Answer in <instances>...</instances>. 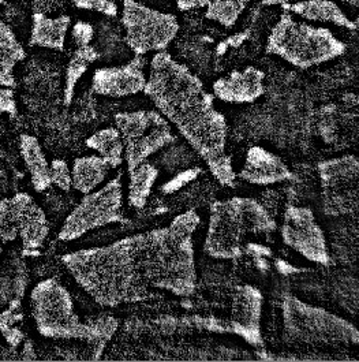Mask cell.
<instances>
[{"label":"cell","mask_w":359,"mask_h":362,"mask_svg":"<svg viewBox=\"0 0 359 362\" xmlns=\"http://www.w3.org/2000/svg\"><path fill=\"white\" fill-rule=\"evenodd\" d=\"M99 58H100V52L93 45L89 44V45L77 47L66 69V80H64V90H63L64 105L69 107L71 104L78 81L88 71V67Z\"/></svg>","instance_id":"cell-23"},{"label":"cell","mask_w":359,"mask_h":362,"mask_svg":"<svg viewBox=\"0 0 359 362\" xmlns=\"http://www.w3.org/2000/svg\"><path fill=\"white\" fill-rule=\"evenodd\" d=\"M264 297L257 287L243 284L235 290L231 317L227 320L228 332L240 337L243 341L262 347L261 335V315Z\"/></svg>","instance_id":"cell-15"},{"label":"cell","mask_w":359,"mask_h":362,"mask_svg":"<svg viewBox=\"0 0 359 362\" xmlns=\"http://www.w3.org/2000/svg\"><path fill=\"white\" fill-rule=\"evenodd\" d=\"M17 103L14 99V92L10 88H0V114H8L11 118L17 117Z\"/></svg>","instance_id":"cell-32"},{"label":"cell","mask_w":359,"mask_h":362,"mask_svg":"<svg viewBox=\"0 0 359 362\" xmlns=\"http://www.w3.org/2000/svg\"><path fill=\"white\" fill-rule=\"evenodd\" d=\"M115 123L124 144L129 173L177 141L168 122L158 111L120 112L115 115Z\"/></svg>","instance_id":"cell-9"},{"label":"cell","mask_w":359,"mask_h":362,"mask_svg":"<svg viewBox=\"0 0 359 362\" xmlns=\"http://www.w3.org/2000/svg\"><path fill=\"white\" fill-rule=\"evenodd\" d=\"M276 230V221L254 199L213 202L204 250L218 260H235L245 255V238L249 234L269 235Z\"/></svg>","instance_id":"cell-5"},{"label":"cell","mask_w":359,"mask_h":362,"mask_svg":"<svg viewBox=\"0 0 359 362\" xmlns=\"http://www.w3.org/2000/svg\"><path fill=\"white\" fill-rule=\"evenodd\" d=\"M281 8L309 22L331 23L348 30H358V21L350 20L336 0H300L281 4Z\"/></svg>","instance_id":"cell-18"},{"label":"cell","mask_w":359,"mask_h":362,"mask_svg":"<svg viewBox=\"0 0 359 362\" xmlns=\"http://www.w3.org/2000/svg\"><path fill=\"white\" fill-rule=\"evenodd\" d=\"M211 0H175L178 10L182 13L205 8Z\"/></svg>","instance_id":"cell-35"},{"label":"cell","mask_w":359,"mask_h":362,"mask_svg":"<svg viewBox=\"0 0 359 362\" xmlns=\"http://www.w3.org/2000/svg\"><path fill=\"white\" fill-rule=\"evenodd\" d=\"M199 168H194V170H187V171H183L182 174H180L174 181L168 182L163 186V192L164 193H172L174 190H178L183 185L189 183L192 180H194L199 174Z\"/></svg>","instance_id":"cell-33"},{"label":"cell","mask_w":359,"mask_h":362,"mask_svg":"<svg viewBox=\"0 0 359 362\" xmlns=\"http://www.w3.org/2000/svg\"><path fill=\"white\" fill-rule=\"evenodd\" d=\"M26 57L23 47L11 28L0 20V85L14 88V69Z\"/></svg>","instance_id":"cell-21"},{"label":"cell","mask_w":359,"mask_h":362,"mask_svg":"<svg viewBox=\"0 0 359 362\" xmlns=\"http://www.w3.org/2000/svg\"><path fill=\"white\" fill-rule=\"evenodd\" d=\"M265 51L297 69L307 70L343 57L347 45L331 29L297 21L283 10L271 29Z\"/></svg>","instance_id":"cell-6"},{"label":"cell","mask_w":359,"mask_h":362,"mask_svg":"<svg viewBox=\"0 0 359 362\" xmlns=\"http://www.w3.org/2000/svg\"><path fill=\"white\" fill-rule=\"evenodd\" d=\"M110 168V164L100 156L78 158L73 164L71 185L82 194H88L105 181Z\"/></svg>","instance_id":"cell-22"},{"label":"cell","mask_w":359,"mask_h":362,"mask_svg":"<svg viewBox=\"0 0 359 362\" xmlns=\"http://www.w3.org/2000/svg\"><path fill=\"white\" fill-rule=\"evenodd\" d=\"M143 234L107 246L82 249L61 257L76 282L101 306L117 308L149 296L142 267Z\"/></svg>","instance_id":"cell-2"},{"label":"cell","mask_w":359,"mask_h":362,"mask_svg":"<svg viewBox=\"0 0 359 362\" xmlns=\"http://www.w3.org/2000/svg\"><path fill=\"white\" fill-rule=\"evenodd\" d=\"M23 320L20 298L13 297L6 310L0 312V334L11 347H18L25 341V334L20 329V322Z\"/></svg>","instance_id":"cell-27"},{"label":"cell","mask_w":359,"mask_h":362,"mask_svg":"<svg viewBox=\"0 0 359 362\" xmlns=\"http://www.w3.org/2000/svg\"><path fill=\"white\" fill-rule=\"evenodd\" d=\"M86 146L99 152L100 158L107 161L111 168H117L123 163L124 144L117 127H107L96 132L86 140Z\"/></svg>","instance_id":"cell-24"},{"label":"cell","mask_w":359,"mask_h":362,"mask_svg":"<svg viewBox=\"0 0 359 362\" xmlns=\"http://www.w3.org/2000/svg\"><path fill=\"white\" fill-rule=\"evenodd\" d=\"M71 1L80 10L96 11L108 18H117L119 14V7L112 0H71Z\"/></svg>","instance_id":"cell-29"},{"label":"cell","mask_w":359,"mask_h":362,"mask_svg":"<svg viewBox=\"0 0 359 362\" xmlns=\"http://www.w3.org/2000/svg\"><path fill=\"white\" fill-rule=\"evenodd\" d=\"M200 216L190 211L178 215L167 227L143 233L142 267L149 287L190 297L197 288L193 234Z\"/></svg>","instance_id":"cell-3"},{"label":"cell","mask_w":359,"mask_h":362,"mask_svg":"<svg viewBox=\"0 0 359 362\" xmlns=\"http://www.w3.org/2000/svg\"><path fill=\"white\" fill-rule=\"evenodd\" d=\"M49 167H51L52 183H55L63 192H70L73 185H71V171L69 168V164L61 159H55L52 160Z\"/></svg>","instance_id":"cell-30"},{"label":"cell","mask_w":359,"mask_h":362,"mask_svg":"<svg viewBox=\"0 0 359 362\" xmlns=\"http://www.w3.org/2000/svg\"><path fill=\"white\" fill-rule=\"evenodd\" d=\"M129 174V204L136 209H141L148 202L152 187L159 177V170L153 164L143 161Z\"/></svg>","instance_id":"cell-25"},{"label":"cell","mask_w":359,"mask_h":362,"mask_svg":"<svg viewBox=\"0 0 359 362\" xmlns=\"http://www.w3.org/2000/svg\"><path fill=\"white\" fill-rule=\"evenodd\" d=\"M71 36H73V40L77 47L89 45L95 39V28L89 22L80 21L73 26Z\"/></svg>","instance_id":"cell-31"},{"label":"cell","mask_w":359,"mask_h":362,"mask_svg":"<svg viewBox=\"0 0 359 362\" xmlns=\"http://www.w3.org/2000/svg\"><path fill=\"white\" fill-rule=\"evenodd\" d=\"M22 356H25V357H23L25 360H35V358H36V354H35V350H33L32 343H25V346H23V351H22Z\"/></svg>","instance_id":"cell-36"},{"label":"cell","mask_w":359,"mask_h":362,"mask_svg":"<svg viewBox=\"0 0 359 362\" xmlns=\"http://www.w3.org/2000/svg\"><path fill=\"white\" fill-rule=\"evenodd\" d=\"M252 1L253 0H211L205 7V18L230 29L235 26Z\"/></svg>","instance_id":"cell-26"},{"label":"cell","mask_w":359,"mask_h":362,"mask_svg":"<svg viewBox=\"0 0 359 362\" xmlns=\"http://www.w3.org/2000/svg\"><path fill=\"white\" fill-rule=\"evenodd\" d=\"M0 214L11 221L22 240L23 256H37L49 234L44 211L28 193H17L0 202Z\"/></svg>","instance_id":"cell-13"},{"label":"cell","mask_w":359,"mask_h":362,"mask_svg":"<svg viewBox=\"0 0 359 362\" xmlns=\"http://www.w3.org/2000/svg\"><path fill=\"white\" fill-rule=\"evenodd\" d=\"M336 1L346 3V4H348V6H351V7H355V8H358L359 7V0H336Z\"/></svg>","instance_id":"cell-38"},{"label":"cell","mask_w":359,"mask_h":362,"mask_svg":"<svg viewBox=\"0 0 359 362\" xmlns=\"http://www.w3.org/2000/svg\"><path fill=\"white\" fill-rule=\"evenodd\" d=\"M145 64L146 59L142 55H136L126 64L100 67L93 73L92 90L96 95L114 99L141 93L146 85Z\"/></svg>","instance_id":"cell-14"},{"label":"cell","mask_w":359,"mask_h":362,"mask_svg":"<svg viewBox=\"0 0 359 362\" xmlns=\"http://www.w3.org/2000/svg\"><path fill=\"white\" fill-rule=\"evenodd\" d=\"M122 25L126 45L134 55L142 57L165 51L180 29L175 14L152 8L137 0H123Z\"/></svg>","instance_id":"cell-8"},{"label":"cell","mask_w":359,"mask_h":362,"mask_svg":"<svg viewBox=\"0 0 359 362\" xmlns=\"http://www.w3.org/2000/svg\"><path fill=\"white\" fill-rule=\"evenodd\" d=\"M143 93L165 119L177 126L215 178L224 186H233L237 175L227 155V122L201 78L171 54L161 51L151 61Z\"/></svg>","instance_id":"cell-1"},{"label":"cell","mask_w":359,"mask_h":362,"mask_svg":"<svg viewBox=\"0 0 359 362\" xmlns=\"http://www.w3.org/2000/svg\"><path fill=\"white\" fill-rule=\"evenodd\" d=\"M17 238H18V231L16 226L0 214V243L16 241Z\"/></svg>","instance_id":"cell-34"},{"label":"cell","mask_w":359,"mask_h":362,"mask_svg":"<svg viewBox=\"0 0 359 362\" xmlns=\"http://www.w3.org/2000/svg\"><path fill=\"white\" fill-rule=\"evenodd\" d=\"M290 1H293V0H261V4L272 7V6H281V4H286Z\"/></svg>","instance_id":"cell-37"},{"label":"cell","mask_w":359,"mask_h":362,"mask_svg":"<svg viewBox=\"0 0 359 362\" xmlns=\"http://www.w3.org/2000/svg\"><path fill=\"white\" fill-rule=\"evenodd\" d=\"M283 320L284 337L291 342L322 346H348L359 342L355 325L291 296L283 301Z\"/></svg>","instance_id":"cell-7"},{"label":"cell","mask_w":359,"mask_h":362,"mask_svg":"<svg viewBox=\"0 0 359 362\" xmlns=\"http://www.w3.org/2000/svg\"><path fill=\"white\" fill-rule=\"evenodd\" d=\"M32 316L41 337L48 339H77L88 343L90 358L100 360L107 343L115 335L119 322L101 316L82 322L69 290L57 279H45L30 294Z\"/></svg>","instance_id":"cell-4"},{"label":"cell","mask_w":359,"mask_h":362,"mask_svg":"<svg viewBox=\"0 0 359 362\" xmlns=\"http://www.w3.org/2000/svg\"><path fill=\"white\" fill-rule=\"evenodd\" d=\"M240 178L247 183L266 186L290 181L294 178V174L278 155L261 146H253L246 155Z\"/></svg>","instance_id":"cell-17"},{"label":"cell","mask_w":359,"mask_h":362,"mask_svg":"<svg viewBox=\"0 0 359 362\" xmlns=\"http://www.w3.org/2000/svg\"><path fill=\"white\" fill-rule=\"evenodd\" d=\"M20 155L30 174V181L36 192H45L52 185L51 167L42 152L40 142L29 134H22L20 140Z\"/></svg>","instance_id":"cell-20"},{"label":"cell","mask_w":359,"mask_h":362,"mask_svg":"<svg viewBox=\"0 0 359 362\" xmlns=\"http://www.w3.org/2000/svg\"><path fill=\"white\" fill-rule=\"evenodd\" d=\"M0 256H1V243H0Z\"/></svg>","instance_id":"cell-39"},{"label":"cell","mask_w":359,"mask_h":362,"mask_svg":"<svg viewBox=\"0 0 359 362\" xmlns=\"http://www.w3.org/2000/svg\"><path fill=\"white\" fill-rule=\"evenodd\" d=\"M122 182L118 175L100 190L85 194L63 223L59 231L60 241H74L99 227L126 223L122 214Z\"/></svg>","instance_id":"cell-10"},{"label":"cell","mask_w":359,"mask_h":362,"mask_svg":"<svg viewBox=\"0 0 359 362\" xmlns=\"http://www.w3.org/2000/svg\"><path fill=\"white\" fill-rule=\"evenodd\" d=\"M193 161V155L186 146H172V149L167 151L163 158H161V164L168 170V171H175V170H182L186 165Z\"/></svg>","instance_id":"cell-28"},{"label":"cell","mask_w":359,"mask_h":362,"mask_svg":"<svg viewBox=\"0 0 359 362\" xmlns=\"http://www.w3.org/2000/svg\"><path fill=\"white\" fill-rule=\"evenodd\" d=\"M265 73L254 66L234 70L213 82V96L224 103L250 104L265 93Z\"/></svg>","instance_id":"cell-16"},{"label":"cell","mask_w":359,"mask_h":362,"mask_svg":"<svg viewBox=\"0 0 359 362\" xmlns=\"http://www.w3.org/2000/svg\"><path fill=\"white\" fill-rule=\"evenodd\" d=\"M319 174L325 215L355 214L358 209V159L348 155L321 161Z\"/></svg>","instance_id":"cell-11"},{"label":"cell","mask_w":359,"mask_h":362,"mask_svg":"<svg viewBox=\"0 0 359 362\" xmlns=\"http://www.w3.org/2000/svg\"><path fill=\"white\" fill-rule=\"evenodd\" d=\"M71 18L66 14L51 18L44 13H33L29 45L63 51Z\"/></svg>","instance_id":"cell-19"},{"label":"cell","mask_w":359,"mask_h":362,"mask_svg":"<svg viewBox=\"0 0 359 362\" xmlns=\"http://www.w3.org/2000/svg\"><path fill=\"white\" fill-rule=\"evenodd\" d=\"M283 242L309 262L328 267L331 256L325 234L307 206L288 205L281 226Z\"/></svg>","instance_id":"cell-12"}]
</instances>
